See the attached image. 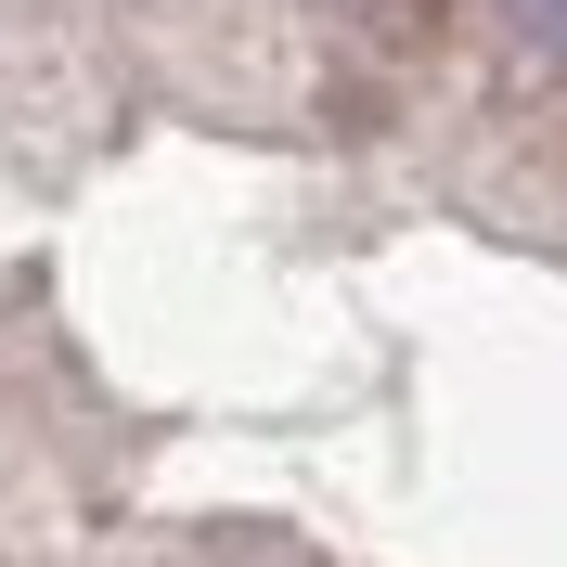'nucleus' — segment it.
I'll use <instances>...</instances> for the list:
<instances>
[{
    "label": "nucleus",
    "instance_id": "1",
    "mask_svg": "<svg viewBox=\"0 0 567 567\" xmlns=\"http://www.w3.org/2000/svg\"><path fill=\"white\" fill-rule=\"evenodd\" d=\"M491 13H503L516 39H529L542 65H567V0H491Z\"/></svg>",
    "mask_w": 567,
    "mask_h": 567
}]
</instances>
